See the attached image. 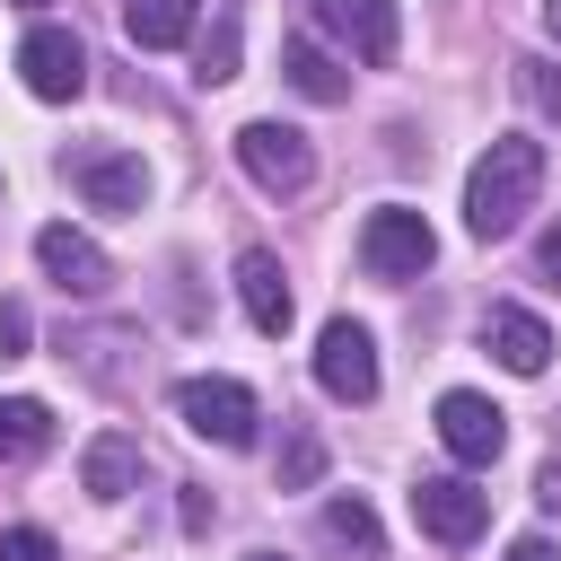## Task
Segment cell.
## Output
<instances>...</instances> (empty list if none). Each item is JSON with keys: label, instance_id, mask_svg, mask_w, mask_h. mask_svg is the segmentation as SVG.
I'll use <instances>...</instances> for the list:
<instances>
[{"label": "cell", "instance_id": "obj_24", "mask_svg": "<svg viewBox=\"0 0 561 561\" xmlns=\"http://www.w3.org/2000/svg\"><path fill=\"white\" fill-rule=\"evenodd\" d=\"M535 263H543V272H552V280H561V219H552V228H543V237H535Z\"/></svg>", "mask_w": 561, "mask_h": 561}, {"label": "cell", "instance_id": "obj_8", "mask_svg": "<svg viewBox=\"0 0 561 561\" xmlns=\"http://www.w3.org/2000/svg\"><path fill=\"white\" fill-rule=\"evenodd\" d=\"M18 70H26V88H35L44 105H70V96L88 88V44H79L70 26H26Z\"/></svg>", "mask_w": 561, "mask_h": 561}, {"label": "cell", "instance_id": "obj_1", "mask_svg": "<svg viewBox=\"0 0 561 561\" xmlns=\"http://www.w3.org/2000/svg\"><path fill=\"white\" fill-rule=\"evenodd\" d=\"M535 193H543V140L508 131V140H491V149L473 158V175H465V228L491 245V237H508V228L535 210Z\"/></svg>", "mask_w": 561, "mask_h": 561}, {"label": "cell", "instance_id": "obj_15", "mask_svg": "<svg viewBox=\"0 0 561 561\" xmlns=\"http://www.w3.org/2000/svg\"><path fill=\"white\" fill-rule=\"evenodd\" d=\"M193 9H202V0H123V26H131L140 53H175V44L193 35Z\"/></svg>", "mask_w": 561, "mask_h": 561}, {"label": "cell", "instance_id": "obj_2", "mask_svg": "<svg viewBox=\"0 0 561 561\" xmlns=\"http://www.w3.org/2000/svg\"><path fill=\"white\" fill-rule=\"evenodd\" d=\"M430 254H438V237H430V219H421V210H403V202L368 210V228H359V263H368L377 280H421V272H430Z\"/></svg>", "mask_w": 561, "mask_h": 561}, {"label": "cell", "instance_id": "obj_7", "mask_svg": "<svg viewBox=\"0 0 561 561\" xmlns=\"http://www.w3.org/2000/svg\"><path fill=\"white\" fill-rule=\"evenodd\" d=\"M438 447H447L456 465H500V447H508V412H500L491 394L456 386V394H438Z\"/></svg>", "mask_w": 561, "mask_h": 561}, {"label": "cell", "instance_id": "obj_17", "mask_svg": "<svg viewBox=\"0 0 561 561\" xmlns=\"http://www.w3.org/2000/svg\"><path fill=\"white\" fill-rule=\"evenodd\" d=\"M280 70H289V88H298L307 105H342V96H351V79H342L316 44H289V53H280Z\"/></svg>", "mask_w": 561, "mask_h": 561}, {"label": "cell", "instance_id": "obj_6", "mask_svg": "<svg viewBox=\"0 0 561 561\" xmlns=\"http://www.w3.org/2000/svg\"><path fill=\"white\" fill-rule=\"evenodd\" d=\"M316 386H324L333 403H368V394H377V342H368V324L333 316V324L316 333Z\"/></svg>", "mask_w": 561, "mask_h": 561}, {"label": "cell", "instance_id": "obj_22", "mask_svg": "<svg viewBox=\"0 0 561 561\" xmlns=\"http://www.w3.org/2000/svg\"><path fill=\"white\" fill-rule=\"evenodd\" d=\"M18 351H26V316H18V307H0V359H18Z\"/></svg>", "mask_w": 561, "mask_h": 561}, {"label": "cell", "instance_id": "obj_21", "mask_svg": "<svg viewBox=\"0 0 561 561\" xmlns=\"http://www.w3.org/2000/svg\"><path fill=\"white\" fill-rule=\"evenodd\" d=\"M316 465H324V447H316V438L298 430V438H289V456H280V491H298V482H316Z\"/></svg>", "mask_w": 561, "mask_h": 561}, {"label": "cell", "instance_id": "obj_12", "mask_svg": "<svg viewBox=\"0 0 561 561\" xmlns=\"http://www.w3.org/2000/svg\"><path fill=\"white\" fill-rule=\"evenodd\" d=\"M237 298H245V316H254V333H289V316H298V298H289V280H280V254L272 245H245L237 254Z\"/></svg>", "mask_w": 561, "mask_h": 561}, {"label": "cell", "instance_id": "obj_4", "mask_svg": "<svg viewBox=\"0 0 561 561\" xmlns=\"http://www.w3.org/2000/svg\"><path fill=\"white\" fill-rule=\"evenodd\" d=\"M412 526L430 543H473L491 526V491H473L465 473H421L412 482Z\"/></svg>", "mask_w": 561, "mask_h": 561}, {"label": "cell", "instance_id": "obj_5", "mask_svg": "<svg viewBox=\"0 0 561 561\" xmlns=\"http://www.w3.org/2000/svg\"><path fill=\"white\" fill-rule=\"evenodd\" d=\"M237 167H245L263 193H307L316 149H307V131H289V123H245V131H237Z\"/></svg>", "mask_w": 561, "mask_h": 561}, {"label": "cell", "instance_id": "obj_9", "mask_svg": "<svg viewBox=\"0 0 561 561\" xmlns=\"http://www.w3.org/2000/svg\"><path fill=\"white\" fill-rule=\"evenodd\" d=\"M316 26H324L333 44H351L368 70H377V61H394V44H403L394 0H316Z\"/></svg>", "mask_w": 561, "mask_h": 561}, {"label": "cell", "instance_id": "obj_13", "mask_svg": "<svg viewBox=\"0 0 561 561\" xmlns=\"http://www.w3.org/2000/svg\"><path fill=\"white\" fill-rule=\"evenodd\" d=\"M482 351H491L508 377H543L552 333H543V316H526V307H491V316H482Z\"/></svg>", "mask_w": 561, "mask_h": 561}, {"label": "cell", "instance_id": "obj_19", "mask_svg": "<svg viewBox=\"0 0 561 561\" xmlns=\"http://www.w3.org/2000/svg\"><path fill=\"white\" fill-rule=\"evenodd\" d=\"M517 88H526V105H535V114H552V123H561V70H552V61H517Z\"/></svg>", "mask_w": 561, "mask_h": 561}, {"label": "cell", "instance_id": "obj_10", "mask_svg": "<svg viewBox=\"0 0 561 561\" xmlns=\"http://www.w3.org/2000/svg\"><path fill=\"white\" fill-rule=\"evenodd\" d=\"M35 263L70 289V298H96L105 280H114V263H105V245L96 237H79L70 219H53V228H35Z\"/></svg>", "mask_w": 561, "mask_h": 561}, {"label": "cell", "instance_id": "obj_3", "mask_svg": "<svg viewBox=\"0 0 561 561\" xmlns=\"http://www.w3.org/2000/svg\"><path fill=\"white\" fill-rule=\"evenodd\" d=\"M175 412H184V430L210 438V447H254V421H263L237 377H184V386H175Z\"/></svg>", "mask_w": 561, "mask_h": 561}, {"label": "cell", "instance_id": "obj_20", "mask_svg": "<svg viewBox=\"0 0 561 561\" xmlns=\"http://www.w3.org/2000/svg\"><path fill=\"white\" fill-rule=\"evenodd\" d=\"M0 561H61V543H53L44 526H9V535H0Z\"/></svg>", "mask_w": 561, "mask_h": 561}, {"label": "cell", "instance_id": "obj_14", "mask_svg": "<svg viewBox=\"0 0 561 561\" xmlns=\"http://www.w3.org/2000/svg\"><path fill=\"white\" fill-rule=\"evenodd\" d=\"M79 482H88V500H123V491L140 482V438H123V430L88 438V456H79Z\"/></svg>", "mask_w": 561, "mask_h": 561}, {"label": "cell", "instance_id": "obj_11", "mask_svg": "<svg viewBox=\"0 0 561 561\" xmlns=\"http://www.w3.org/2000/svg\"><path fill=\"white\" fill-rule=\"evenodd\" d=\"M70 184L88 193V210H140L149 202V167L123 158V149H79L70 158Z\"/></svg>", "mask_w": 561, "mask_h": 561}, {"label": "cell", "instance_id": "obj_18", "mask_svg": "<svg viewBox=\"0 0 561 561\" xmlns=\"http://www.w3.org/2000/svg\"><path fill=\"white\" fill-rule=\"evenodd\" d=\"M324 535H333V543L377 552V508H368V500H333V508H324Z\"/></svg>", "mask_w": 561, "mask_h": 561}, {"label": "cell", "instance_id": "obj_27", "mask_svg": "<svg viewBox=\"0 0 561 561\" xmlns=\"http://www.w3.org/2000/svg\"><path fill=\"white\" fill-rule=\"evenodd\" d=\"M245 561H280V552H245Z\"/></svg>", "mask_w": 561, "mask_h": 561}, {"label": "cell", "instance_id": "obj_26", "mask_svg": "<svg viewBox=\"0 0 561 561\" xmlns=\"http://www.w3.org/2000/svg\"><path fill=\"white\" fill-rule=\"evenodd\" d=\"M543 26H552V35H561V0H543Z\"/></svg>", "mask_w": 561, "mask_h": 561}, {"label": "cell", "instance_id": "obj_25", "mask_svg": "<svg viewBox=\"0 0 561 561\" xmlns=\"http://www.w3.org/2000/svg\"><path fill=\"white\" fill-rule=\"evenodd\" d=\"M535 500H543V508H561V465H543V482H535Z\"/></svg>", "mask_w": 561, "mask_h": 561}, {"label": "cell", "instance_id": "obj_23", "mask_svg": "<svg viewBox=\"0 0 561 561\" xmlns=\"http://www.w3.org/2000/svg\"><path fill=\"white\" fill-rule=\"evenodd\" d=\"M508 561H561V552H552V535H517V543H508Z\"/></svg>", "mask_w": 561, "mask_h": 561}, {"label": "cell", "instance_id": "obj_16", "mask_svg": "<svg viewBox=\"0 0 561 561\" xmlns=\"http://www.w3.org/2000/svg\"><path fill=\"white\" fill-rule=\"evenodd\" d=\"M35 447H53V403L0 394V465H18V456H35Z\"/></svg>", "mask_w": 561, "mask_h": 561}]
</instances>
